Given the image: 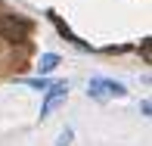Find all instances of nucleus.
I'll return each mask as SVG.
<instances>
[{"instance_id":"nucleus-6","label":"nucleus","mask_w":152,"mask_h":146,"mask_svg":"<svg viewBox=\"0 0 152 146\" xmlns=\"http://www.w3.org/2000/svg\"><path fill=\"white\" fill-rule=\"evenodd\" d=\"M19 84L34 87V90H47V87H50V78H19Z\"/></svg>"},{"instance_id":"nucleus-2","label":"nucleus","mask_w":152,"mask_h":146,"mask_svg":"<svg viewBox=\"0 0 152 146\" xmlns=\"http://www.w3.org/2000/svg\"><path fill=\"white\" fill-rule=\"evenodd\" d=\"M87 93H90L93 100H109V96H124L127 90H124L121 81H112V78H90Z\"/></svg>"},{"instance_id":"nucleus-7","label":"nucleus","mask_w":152,"mask_h":146,"mask_svg":"<svg viewBox=\"0 0 152 146\" xmlns=\"http://www.w3.org/2000/svg\"><path fill=\"white\" fill-rule=\"evenodd\" d=\"M68 143H72V128H65V131H62V134H59L56 146H68Z\"/></svg>"},{"instance_id":"nucleus-3","label":"nucleus","mask_w":152,"mask_h":146,"mask_svg":"<svg viewBox=\"0 0 152 146\" xmlns=\"http://www.w3.org/2000/svg\"><path fill=\"white\" fill-rule=\"evenodd\" d=\"M65 96H68V84H65V81L50 84V87H47V96H44V106H40V118H50V112L65 100Z\"/></svg>"},{"instance_id":"nucleus-1","label":"nucleus","mask_w":152,"mask_h":146,"mask_svg":"<svg viewBox=\"0 0 152 146\" xmlns=\"http://www.w3.org/2000/svg\"><path fill=\"white\" fill-rule=\"evenodd\" d=\"M28 34H31V22L25 16H12V12L0 16V37H3V40H10V44H22Z\"/></svg>"},{"instance_id":"nucleus-5","label":"nucleus","mask_w":152,"mask_h":146,"mask_svg":"<svg viewBox=\"0 0 152 146\" xmlns=\"http://www.w3.org/2000/svg\"><path fill=\"white\" fill-rule=\"evenodd\" d=\"M56 65H59V56H56V53H44V56H40V62H37V72H40V78H47V75H50Z\"/></svg>"},{"instance_id":"nucleus-4","label":"nucleus","mask_w":152,"mask_h":146,"mask_svg":"<svg viewBox=\"0 0 152 146\" xmlns=\"http://www.w3.org/2000/svg\"><path fill=\"white\" fill-rule=\"evenodd\" d=\"M47 16H50V19H53V25H56V28H59V34H62V37H65V40H72V44H75V47H81V50H87V44H84V40H78V37H75V34H72V31H68V28H65V25H62V19L56 16V12H47Z\"/></svg>"},{"instance_id":"nucleus-8","label":"nucleus","mask_w":152,"mask_h":146,"mask_svg":"<svg viewBox=\"0 0 152 146\" xmlns=\"http://www.w3.org/2000/svg\"><path fill=\"white\" fill-rule=\"evenodd\" d=\"M140 53H143V59L149 62V37H143V44H140Z\"/></svg>"}]
</instances>
